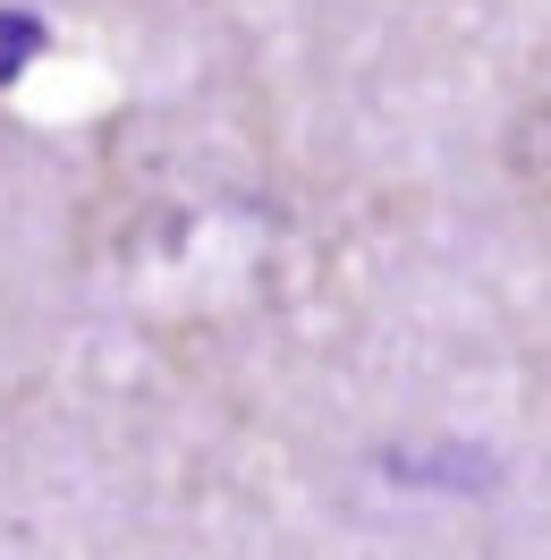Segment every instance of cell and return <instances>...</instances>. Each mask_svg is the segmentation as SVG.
Instances as JSON below:
<instances>
[{"mask_svg": "<svg viewBox=\"0 0 551 560\" xmlns=\"http://www.w3.org/2000/svg\"><path fill=\"white\" fill-rule=\"evenodd\" d=\"M509 162H517V178H526L535 196H551V103H535L526 119H517V137H509Z\"/></svg>", "mask_w": 551, "mask_h": 560, "instance_id": "cell-1", "label": "cell"}, {"mask_svg": "<svg viewBox=\"0 0 551 560\" xmlns=\"http://www.w3.org/2000/svg\"><path fill=\"white\" fill-rule=\"evenodd\" d=\"M35 18H0V77H9V69H17V60H26V51H35Z\"/></svg>", "mask_w": 551, "mask_h": 560, "instance_id": "cell-2", "label": "cell"}]
</instances>
